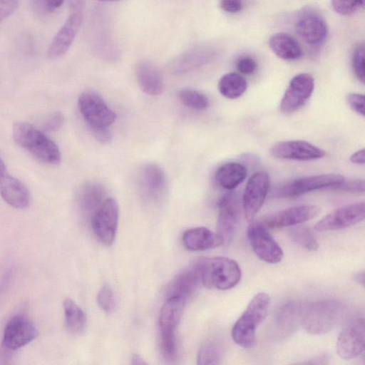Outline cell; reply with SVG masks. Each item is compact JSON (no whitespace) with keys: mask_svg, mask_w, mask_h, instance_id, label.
Wrapping results in <instances>:
<instances>
[{"mask_svg":"<svg viewBox=\"0 0 365 365\" xmlns=\"http://www.w3.org/2000/svg\"><path fill=\"white\" fill-rule=\"evenodd\" d=\"M344 304L336 299H325L303 305L300 323L312 334H323L331 331L341 320Z\"/></svg>","mask_w":365,"mask_h":365,"instance_id":"cell-1","label":"cell"},{"mask_svg":"<svg viewBox=\"0 0 365 365\" xmlns=\"http://www.w3.org/2000/svg\"><path fill=\"white\" fill-rule=\"evenodd\" d=\"M269 302V297L265 292H259L253 297L232 329V339L237 345L245 349L255 345L256 329L265 319Z\"/></svg>","mask_w":365,"mask_h":365,"instance_id":"cell-2","label":"cell"},{"mask_svg":"<svg viewBox=\"0 0 365 365\" xmlns=\"http://www.w3.org/2000/svg\"><path fill=\"white\" fill-rule=\"evenodd\" d=\"M202 284L207 289L227 290L240 281L242 271L238 263L225 257L198 260Z\"/></svg>","mask_w":365,"mask_h":365,"instance_id":"cell-3","label":"cell"},{"mask_svg":"<svg viewBox=\"0 0 365 365\" xmlns=\"http://www.w3.org/2000/svg\"><path fill=\"white\" fill-rule=\"evenodd\" d=\"M14 141L39 160L56 165L61 161V153L57 145L32 125L19 122L13 127Z\"/></svg>","mask_w":365,"mask_h":365,"instance_id":"cell-4","label":"cell"},{"mask_svg":"<svg viewBox=\"0 0 365 365\" xmlns=\"http://www.w3.org/2000/svg\"><path fill=\"white\" fill-rule=\"evenodd\" d=\"M241 214V205L237 192L230 190L220 199L218 205L217 234L222 245H227L238 227Z\"/></svg>","mask_w":365,"mask_h":365,"instance_id":"cell-5","label":"cell"},{"mask_svg":"<svg viewBox=\"0 0 365 365\" xmlns=\"http://www.w3.org/2000/svg\"><path fill=\"white\" fill-rule=\"evenodd\" d=\"M344 176L337 174H322L299 178L276 188L277 197H294L327 187H334L344 182Z\"/></svg>","mask_w":365,"mask_h":365,"instance_id":"cell-6","label":"cell"},{"mask_svg":"<svg viewBox=\"0 0 365 365\" xmlns=\"http://www.w3.org/2000/svg\"><path fill=\"white\" fill-rule=\"evenodd\" d=\"M119 217L117 202L111 197L106 198L94 211L91 219L93 231L97 238L105 245H110L115 237Z\"/></svg>","mask_w":365,"mask_h":365,"instance_id":"cell-7","label":"cell"},{"mask_svg":"<svg viewBox=\"0 0 365 365\" xmlns=\"http://www.w3.org/2000/svg\"><path fill=\"white\" fill-rule=\"evenodd\" d=\"M80 112L90 126L109 127L113 123L116 115L102 97L92 91L83 92L78 101Z\"/></svg>","mask_w":365,"mask_h":365,"instance_id":"cell-8","label":"cell"},{"mask_svg":"<svg viewBox=\"0 0 365 365\" xmlns=\"http://www.w3.org/2000/svg\"><path fill=\"white\" fill-rule=\"evenodd\" d=\"M247 237L255 255L262 261L277 264L283 258V251L261 222H252L247 228Z\"/></svg>","mask_w":365,"mask_h":365,"instance_id":"cell-9","label":"cell"},{"mask_svg":"<svg viewBox=\"0 0 365 365\" xmlns=\"http://www.w3.org/2000/svg\"><path fill=\"white\" fill-rule=\"evenodd\" d=\"M294 29L307 43L318 46L324 43L328 34V27L323 16L312 9L302 10L296 16Z\"/></svg>","mask_w":365,"mask_h":365,"instance_id":"cell-10","label":"cell"},{"mask_svg":"<svg viewBox=\"0 0 365 365\" xmlns=\"http://www.w3.org/2000/svg\"><path fill=\"white\" fill-rule=\"evenodd\" d=\"M269 185V176L264 171L255 173L247 180L242 195V206L248 222H252L262 207Z\"/></svg>","mask_w":365,"mask_h":365,"instance_id":"cell-11","label":"cell"},{"mask_svg":"<svg viewBox=\"0 0 365 365\" xmlns=\"http://www.w3.org/2000/svg\"><path fill=\"white\" fill-rule=\"evenodd\" d=\"M314 88V82L311 75L302 73L294 76L281 100L280 111L287 114L299 109L311 97Z\"/></svg>","mask_w":365,"mask_h":365,"instance_id":"cell-12","label":"cell"},{"mask_svg":"<svg viewBox=\"0 0 365 365\" xmlns=\"http://www.w3.org/2000/svg\"><path fill=\"white\" fill-rule=\"evenodd\" d=\"M365 333L363 318L350 322L340 332L336 341V352L343 359L359 356L364 350Z\"/></svg>","mask_w":365,"mask_h":365,"instance_id":"cell-13","label":"cell"},{"mask_svg":"<svg viewBox=\"0 0 365 365\" xmlns=\"http://www.w3.org/2000/svg\"><path fill=\"white\" fill-rule=\"evenodd\" d=\"M365 205L358 202L340 207L321 219L314 226L319 232L338 230L354 225L364 219Z\"/></svg>","mask_w":365,"mask_h":365,"instance_id":"cell-14","label":"cell"},{"mask_svg":"<svg viewBox=\"0 0 365 365\" xmlns=\"http://www.w3.org/2000/svg\"><path fill=\"white\" fill-rule=\"evenodd\" d=\"M270 154L275 158L309 161L319 159L325 155V151L304 140L280 141L272 145Z\"/></svg>","mask_w":365,"mask_h":365,"instance_id":"cell-15","label":"cell"},{"mask_svg":"<svg viewBox=\"0 0 365 365\" xmlns=\"http://www.w3.org/2000/svg\"><path fill=\"white\" fill-rule=\"evenodd\" d=\"M38 336L34 323L24 316H16L7 323L3 337V346L16 350L31 342Z\"/></svg>","mask_w":365,"mask_h":365,"instance_id":"cell-16","label":"cell"},{"mask_svg":"<svg viewBox=\"0 0 365 365\" xmlns=\"http://www.w3.org/2000/svg\"><path fill=\"white\" fill-rule=\"evenodd\" d=\"M138 186L142 196L148 201H158L167 188V179L163 169L156 164L148 163L140 170Z\"/></svg>","mask_w":365,"mask_h":365,"instance_id":"cell-17","label":"cell"},{"mask_svg":"<svg viewBox=\"0 0 365 365\" xmlns=\"http://www.w3.org/2000/svg\"><path fill=\"white\" fill-rule=\"evenodd\" d=\"M319 212L316 205L295 206L267 216L261 222L269 228L294 226L314 218Z\"/></svg>","mask_w":365,"mask_h":365,"instance_id":"cell-18","label":"cell"},{"mask_svg":"<svg viewBox=\"0 0 365 365\" xmlns=\"http://www.w3.org/2000/svg\"><path fill=\"white\" fill-rule=\"evenodd\" d=\"M81 21L82 14L80 11H75L69 15L48 48V58L60 57L69 49L80 29Z\"/></svg>","mask_w":365,"mask_h":365,"instance_id":"cell-19","label":"cell"},{"mask_svg":"<svg viewBox=\"0 0 365 365\" xmlns=\"http://www.w3.org/2000/svg\"><path fill=\"white\" fill-rule=\"evenodd\" d=\"M202 284L198 261L182 271L171 281L168 289V297L177 296L185 300L191 297Z\"/></svg>","mask_w":365,"mask_h":365,"instance_id":"cell-20","label":"cell"},{"mask_svg":"<svg viewBox=\"0 0 365 365\" xmlns=\"http://www.w3.org/2000/svg\"><path fill=\"white\" fill-rule=\"evenodd\" d=\"M0 194L7 204L15 208H26L30 202L27 187L21 181L9 175L8 173L0 178Z\"/></svg>","mask_w":365,"mask_h":365,"instance_id":"cell-21","label":"cell"},{"mask_svg":"<svg viewBox=\"0 0 365 365\" xmlns=\"http://www.w3.org/2000/svg\"><path fill=\"white\" fill-rule=\"evenodd\" d=\"M182 240L184 246L190 251H203L222 245L217 234L205 227L185 230Z\"/></svg>","mask_w":365,"mask_h":365,"instance_id":"cell-22","label":"cell"},{"mask_svg":"<svg viewBox=\"0 0 365 365\" xmlns=\"http://www.w3.org/2000/svg\"><path fill=\"white\" fill-rule=\"evenodd\" d=\"M135 76L138 83L144 93L158 96L163 91L162 76L153 63L148 61L138 63L135 68Z\"/></svg>","mask_w":365,"mask_h":365,"instance_id":"cell-23","label":"cell"},{"mask_svg":"<svg viewBox=\"0 0 365 365\" xmlns=\"http://www.w3.org/2000/svg\"><path fill=\"white\" fill-rule=\"evenodd\" d=\"M185 299L180 297H167L163 304L159 317L160 332H175V329L182 317Z\"/></svg>","mask_w":365,"mask_h":365,"instance_id":"cell-24","label":"cell"},{"mask_svg":"<svg viewBox=\"0 0 365 365\" xmlns=\"http://www.w3.org/2000/svg\"><path fill=\"white\" fill-rule=\"evenodd\" d=\"M269 44L277 56L286 61L297 60L303 53L299 42L293 36L284 32L272 35Z\"/></svg>","mask_w":365,"mask_h":365,"instance_id":"cell-25","label":"cell"},{"mask_svg":"<svg viewBox=\"0 0 365 365\" xmlns=\"http://www.w3.org/2000/svg\"><path fill=\"white\" fill-rule=\"evenodd\" d=\"M247 174V168L242 164L228 162L217 168L215 179L224 189L232 190L245 180Z\"/></svg>","mask_w":365,"mask_h":365,"instance_id":"cell-26","label":"cell"},{"mask_svg":"<svg viewBox=\"0 0 365 365\" xmlns=\"http://www.w3.org/2000/svg\"><path fill=\"white\" fill-rule=\"evenodd\" d=\"M210 51L205 48H195L177 57L170 65L173 73L181 74L188 72L206 62Z\"/></svg>","mask_w":365,"mask_h":365,"instance_id":"cell-27","label":"cell"},{"mask_svg":"<svg viewBox=\"0 0 365 365\" xmlns=\"http://www.w3.org/2000/svg\"><path fill=\"white\" fill-rule=\"evenodd\" d=\"M302 307L299 303L290 301L282 304L277 310L275 319L277 329L283 334H289L300 322Z\"/></svg>","mask_w":365,"mask_h":365,"instance_id":"cell-28","label":"cell"},{"mask_svg":"<svg viewBox=\"0 0 365 365\" xmlns=\"http://www.w3.org/2000/svg\"><path fill=\"white\" fill-rule=\"evenodd\" d=\"M105 189L98 182H88L83 185L78 193V203L85 212L96 210L104 200Z\"/></svg>","mask_w":365,"mask_h":365,"instance_id":"cell-29","label":"cell"},{"mask_svg":"<svg viewBox=\"0 0 365 365\" xmlns=\"http://www.w3.org/2000/svg\"><path fill=\"white\" fill-rule=\"evenodd\" d=\"M63 311L67 330L73 335L81 334L86 327V317L83 310L71 299L63 301Z\"/></svg>","mask_w":365,"mask_h":365,"instance_id":"cell-30","label":"cell"},{"mask_svg":"<svg viewBox=\"0 0 365 365\" xmlns=\"http://www.w3.org/2000/svg\"><path fill=\"white\" fill-rule=\"evenodd\" d=\"M246 80L237 73H228L222 76L218 83V90L222 96L228 99L240 97L247 90Z\"/></svg>","mask_w":365,"mask_h":365,"instance_id":"cell-31","label":"cell"},{"mask_svg":"<svg viewBox=\"0 0 365 365\" xmlns=\"http://www.w3.org/2000/svg\"><path fill=\"white\" fill-rule=\"evenodd\" d=\"M222 356V348L217 341L210 339L203 342L198 351L197 363L200 365L218 364Z\"/></svg>","mask_w":365,"mask_h":365,"instance_id":"cell-32","label":"cell"},{"mask_svg":"<svg viewBox=\"0 0 365 365\" xmlns=\"http://www.w3.org/2000/svg\"><path fill=\"white\" fill-rule=\"evenodd\" d=\"M289 235L294 242L309 251H315L319 247V243L315 236L307 227H293L290 230Z\"/></svg>","mask_w":365,"mask_h":365,"instance_id":"cell-33","label":"cell"},{"mask_svg":"<svg viewBox=\"0 0 365 365\" xmlns=\"http://www.w3.org/2000/svg\"><path fill=\"white\" fill-rule=\"evenodd\" d=\"M178 96L184 106L195 110H202L209 106L207 97L193 89H183L180 91Z\"/></svg>","mask_w":365,"mask_h":365,"instance_id":"cell-34","label":"cell"},{"mask_svg":"<svg viewBox=\"0 0 365 365\" xmlns=\"http://www.w3.org/2000/svg\"><path fill=\"white\" fill-rule=\"evenodd\" d=\"M351 65L356 78L362 83H364V43H359L354 48L351 58Z\"/></svg>","mask_w":365,"mask_h":365,"instance_id":"cell-35","label":"cell"},{"mask_svg":"<svg viewBox=\"0 0 365 365\" xmlns=\"http://www.w3.org/2000/svg\"><path fill=\"white\" fill-rule=\"evenodd\" d=\"M334 11L341 15H351L364 6V0H331Z\"/></svg>","mask_w":365,"mask_h":365,"instance_id":"cell-36","label":"cell"},{"mask_svg":"<svg viewBox=\"0 0 365 365\" xmlns=\"http://www.w3.org/2000/svg\"><path fill=\"white\" fill-rule=\"evenodd\" d=\"M160 349L163 356L173 359L176 354L175 332H160Z\"/></svg>","mask_w":365,"mask_h":365,"instance_id":"cell-37","label":"cell"},{"mask_svg":"<svg viewBox=\"0 0 365 365\" xmlns=\"http://www.w3.org/2000/svg\"><path fill=\"white\" fill-rule=\"evenodd\" d=\"M97 302L99 307L106 312H110L114 309L115 297L109 285L105 284L101 287L97 296Z\"/></svg>","mask_w":365,"mask_h":365,"instance_id":"cell-38","label":"cell"},{"mask_svg":"<svg viewBox=\"0 0 365 365\" xmlns=\"http://www.w3.org/2000/svg\"><path fill=\"white\" fill-rule=\"evenodd\" d=\"M349 192L361 193L364 192V180L362 179L344 180L341 184L332 187Z\"/></svg>","mask_w":365,"mask_h":365,"instance_id":"cell-39","label":"cell"},{"mask_svg":"<svg viewBox=\"0 0 365 365\" xmlns=\"http://www.w3.org/2000/svg\"><path fill=\"white\" fill-rule=\"evenodd\" d=\"M350 108L357 114L364 116V96L361 93H351L346 98Z\"/></svg>","mask_w":365,"mask_h":365,"instance_id":"cell-40","label":"cell"},{"mask_svg":"<svg viewBox=\"0 0 365 365\" xmlns=\"http://www.w3.org/2000/svg\"><path fill=\"white\" fill-rule=\"evenodd\" d=\"M257 66L256 61L250 56L240 57L236 63L237 71L246 75L253 73L256 71Z\"/></svg>","mask_w":365,"mask_h":365,"instance_id":"cell-41","label":"cell"},{"mask_svg":"<svg viewBox=\"0 0 365 365\" xmlns=\"http://www.w3.org/2000/svg\"><path fill=\"white\" fill-rule=\"evenodd\" d=\"M94 138L101 143L106 144L112 139V133L108 127L90 126L88 127Z\"/></svg>","mask_w":365,"mask_h":365,"instance_id":"cell-42","label":"cell"},{"mask_svg":"<svg viewBox=\"0 0 365 365\" xmlns=\"http://www.w3.org/2000/svg\"><path fill=\"white\" fill-rule=\"evenodd\" d=\"M63 120V115L61 113H55L43 123V129L47 132L55 131L61 128Z\"/></svg>","mask_w":365,"mask_h":365,"instance_id":"cell-43","label":"cell"},{"mask_svg":"<svg viewBox=\"0 0 365 365\" xmlns=\"http://www.w3.org/2000/svg\"><path fill=\"white\" fill-rule=\"evenodd\" d=\"M19 6V0H0V22L13 14Z\"/></svg>","mask_w":365,"mask_h":365,"instance_id":"cell-44","label":"cell"},{"mask_svg":"<svg viewBox=\"0 0 365 365\" xmlns=\"http://www.w3.org/2000/svg\"><path fill=\"white\" fill-rule=\"evenodd\" d=\"M220 8L227 13H237L243 7V0H220Z\"/></svg>","mask_w":365,"mask_h":365,"instance_id":"cell-45","label":"cell"},{"mask_svg":"<svg viewBox=\"0 0 365 365\" xmlns=\"http://www.w3.org/2000/svg\"><path fill=\"white\" fill-rule=\"evenodd\" d=\"M329 360V356L327 354L323 353L319 354L318 355L314 356L312 359L302 362L300 364H328Z\"/></svg>","mask_w":365,"mask_h":365,"instance_id":"cell-46","label":"cell"},{"mask_svg":"<svg viewBox=\"0 0 365 365\" xmlns=\"http://www.w3.org/2000/svg\"><path fill=\"white\" fill-rule=\"evenodd\" d=\"M364 158H365L364 149L362 148V149L354 153L350 156L349 160L353 163L364 165Z\"/></svg>","mask_w":365,"mask_h":365,"instance_id":"cell-47","label":"cell"},{"mask_svg":"<svg viewBox=\"0 0 365 365\" xmlns=\"http://www.w3.org/2000/svg\"><path fill=\"white\" fill-rule=\"evenodd\" d=\"M64 0H42V2L46 9L48 11H53L58 7H60Z\"/></svg>","mask_w":365,"mask_h":365,"instance_id":"cell-48","label":"cell"},{"mask_svg":"<svg viewBox=\"0 0 365 365\" xmlns=\"http://www.w3.org/2000/svg\"><path fill=\"white\" fill-rule=\"evenodd\" d=\"M132 364L141 365L145 364L146 361L138 354H134L132 358Z\"/></svg>","mask_w":365,"mask_h":365,"instance_id":"cell-49","label":"cell"},{"mask_svg":"<svg viewBox=\"0 0 365 365\" xmlns=\"http://www.w3.org/2000/svg\"><path fill=\"white\" fill-rule=\"evenodd\" d=\"M354 279L361 286H364V272L363 271L355 274Z\"/></svg>","mask_w":365,"mask_h":365,"instance_id":"cell-50","label":"cell"},{"mask_svg":"<svg viewBox=\"0 0 365 365\" xmlns=\"http://www.w3.org/2000/svg\"><path fill=\"white\" fill-rule=\"evenodd\" d=\"M6 166L1 156L0 155V178L3 177L4 175L7 173Z\"/></svg>","mask_w":365,"mask_h":365,"instance_id":"cell-51","label":"cell"},{"mask_svg":"<svg viewBox=\"0 0 365 365\" xmlns=\"http://www.w3.org/2000/svg\"><path fill=\"white\" fill-rule=\"evenodd\" d=\"M97 1H104V2H110V1H119V0H97Z\"/></svg>","mask_w":365,"mask_h":365,"instance_id":"cell-52","label":"cell"}]
</instances>
